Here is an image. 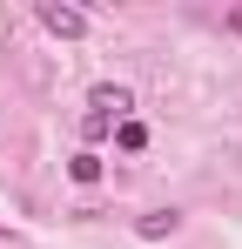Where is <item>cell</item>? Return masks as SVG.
I'll list each match as a JSON object with an SVG mask.
<instances>
[{"mask_svg":"<svg viewBox=\"0 0 242 249\" xmlns=\"http://www.w3.org/2000/svg\"><path fill=\"white\" fill-rule=\"evenodd\" d=\"M40 27H47L54 41H81V34H87V14H81V7H61V0H40Z\"/></svg>","mask_w":242,"mask_h":249,"instance_id":"1","label":"cell"},{"mask_svg":"<svg viewBox=\"0 0 242 249\" xmlns=\"http://www.w3.org/2000/svg\"><path fill=\"white\" fill-rule=\"evenodd\" d=\"M128 108H135V94H128V88H115V81H101L94 94H87V115H101L108 128H115V122H128Z\"/></svg>","mask_w":242,"mask_h":249,"instance_id":"2","label":"cell"},{"mask_svg":"<svg viewBox=\"0 0 242 249\" xmlns=\"http://www.w3.org/2000/svg\"><path fill=\"white\" fill-rule=\"evenodd\" d=\"M175 222H182V215H175V209H155V215H141V222H135V229H141V236H148V243H161V236H175Z\"/></svg>","mask_w":242,"mask_h":249,"instance_id":"3","label":"cell"},{"mask_svg":"<svg viewBox=\"0 0 242 249\" xmlns=\"http://www.w3.org/2000/svg\"><path fill=\"white\" fill-rule=\"evenodd\" d=\"M68 175H74V182H101V155H87V148H81L74 162H68Z\"/></svg>","mask_w":242,"mask_h":249,"instance_id":"4","label":"cell"},{"mask_svg":"<svg viewBox=\"0 0 242 249\" xmlns=\"http://www.w3.org/2000/svg\"><path fill=\"white\" fill-rule=\"evenodd\" d=\"M115 142L135 155V148H148V128H141V122H121V135H115Z\"/></svg>","mask_w":242,"mask_h":249,"instance_id":"5","label":"cell"},{"mask_svg":"<svg viewBox=\"0 0 242 249\" xmlns=\"http://www.w3.org/2000/svg\"><path fill=\"white\" fill-rule=\"evenodd\" d=\"M222 27H229V34H242V7H229V14H222Z\"/></svg>","mask_w":242,"mask_h":249,"instance_id":"6","label":"cell"}]
</instances>
